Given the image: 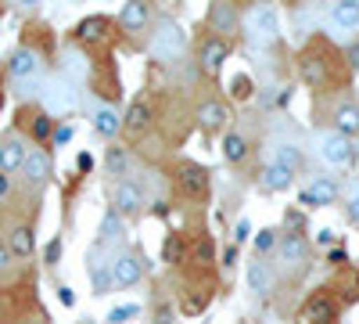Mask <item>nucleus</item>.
Here are the masks:
<instances>
[{
  "label": "nucleus",
  "instance_id": "nucleus-1",
  "mask_svg": "<svg viewBox=\"0 0 359 324\" xmlns=\"http://www.w3.org/2000/svg\"><path fill=\"white\" fill-rule=\"evenodd\" d=\"M298 76L306 79V86L313 91H334V86L348 83V65L345 54L327 40V37H313L302 51H298Z\"/></svg>",
  "mask_w": 359,
  "mask_h": 324
},
{
  "label": "nucleus",
  "instance_id": "nucleus-2",
  "mask_svg": "<svg viewBox=\"0 0 359 324\" xmlns=\"http://www.w3.org/2000/svg\"><path fill=\"white\" fill-rule=\"evenodd\" d=\"M341 317V299L331 288H316L302 299V306L294 310V324H338Z\"/></svg>",
  "mask_w": 359,
  "mask_h": 324
},
{
  "label": "nucleus",
  "instance_id": "nucleus-3",
  "mask_svg": "<svg viewBox=\"0 0 359 324\" xmlns=\"http://www.w3.org/2000/svg\"><path fill=\"white\" fill-rule=\"evenodd\" d=\"M184 51H187V33L172 18H162L155 25V37H151V54L158 62H180Z\"/></svg>",
  "mask_w": 359,
  "mask_h": 324
},
{
  "label": "nucleus",
  "instance_id": "nucleus-4",
  "mask_svg": "<svg viewBox=\"0 0 359 324\" xmlns=\"http://www.w3.org/2000/svg\"><path fill=\"white\" fill-rule=\"evenodd\" d=\"M316 148H320V159H323L327 166H334V169L352 166V159H355L352 141L341 137V134H334V130H323V134L316 137Z\"/></svg>",
  "mask_w": 359,
  "mask_h": 324
},
{
  "label": "nucleus",
  "instance_id": "nucleus-5",
  "mask_svg": "<svg viewBox=\"0 0 359 324\" xmlns=\"http://www.w3.org/2000/svg\"><path fill=\"white\" fill-rule=\"evenodd\" d=\"M172 181H176V191L184 198H191V202H201L208 195V173L198 162H180L176 173H172Z\"/></svg>",
  "mask_w": 359,
  "mask_h": 324
},
{
  "label": "nucleus",
  "instance_id": "nucleus-6",
  "mask_svg": "<svg viewBox=\"0 0 359 324\" xmlns=\"http://www.w3.org/2000/svg\"><path fill=\"white\" fill-rule=\"evenodd\" d=\"M277 263L287 271V274H298L309 267V242L302 234H284L277 242Z\"/></svg>",
  "mask_w": 359,
  "mask_h": 324
},
{
  "label": "nucleus",
  "instance_id": "nucleus-7",
  "mask_svg": "<svg viewBox=\"0 0 359 324\" xmlns=\"http://www.w3.org/2000/svg\"><path fill=\"white\" fill-rule=\"evenodd\" d=\"M248 33L252 40L266 44V40H277L280 37V11L273 4H255L248 11Z\"/></svg>",
  "mask_w": 359,
  "mask_h": 324
},
{
  "label": "nucleus",
  "instance_id": "nucleus-8",
  "mask_svg": "<svg viewBox=\"0 0 359 324\" xmlns=\"http://www.w3.org/2000/svg\"><path fill=\"white\" fill-rule=\"evenodd\" d=\"M226 58H230V40H223V37H205V40H201L198 65H201L205 76H219V69H223Z\"/></svg>",
  "mask_w": 359,
  "mask_h": 324
},
{
  "label": "nucleus",
  "instance_id": "nucleus-9",
  "mask_svg": "<svg viewBox=\"0 0 359 324\" xmlns=\"http://www.w3.org/2000/svg\"><path fill=\"white\" fill-rule=\"evenodd\" d=\"M43 108L47 115H65L76 108V91H72V83L69 79H50L43 86Z\"/></svg>",
  "mask_w": 359,
  "mask_h": 324
},
{
  "label": "nucleus",
  "instance_id": "nucleus-10",
  "mask_svg": "<svg viewBox=\"0 0 359 324\" xmlns=\"http://www.w3.org/2000/svg\"><path fill=\"white\" fill-rule=\"evenodd\" d=\"M230 119H233V112H230V105L219 101V98H208V101L198 105V123H201L205 134H219V130H226Z\"/></svg>",
  "mask_w": 359,
  "mask_h": 324
},
{
  "label": "nucleus",
  "instance_id": "nucleus-11",
  "mask_svg": "<svg viewBox=\"0 0 359 324\" xmlns=\"http://www.w3.org/2000/svg\"><path fill=\"white\" fill-rule=\"evenodd\" d=\"M208 25H212V33L230 40L237 29H241V11H237L233 4H226V0H219V4L208 8Z\"/></svg>",
  "mask_w": 359,
  "mask_h": 324
},
{
  "label": "nucleus",
  "instance_id": "nucleus-12",
  "mask_svg": "<svg viewBox=\"0 0 359 324\" xmlns=\"http://www.w3.org/2000/svg\"><path fill=\"white\" fill-rule=\"evenodd\" d=\"M140 278H144L140 256H137V252H118L115 263H111V281H115L118 288H133Z\"/></svg>",
  "mask_w": 359,
  "mask_h": 324
},
{
  "label": "nucleus",
  "instance_id": "nucleus-13",
  "mask_svg": "<svg viewBox=\"0 0 359 324\" xmlns=\"http://www.w3.org/2000/svg\"><path fill=\"white\" fill-rule=\"evenodd\" d=\"M245 281H248V292H252V296L266 299L269 292H273V285H277V274L269 271V263H262V259H252L248 267H245Z\"/></svg>",
  "mask_w": 359,
  "mask_h": 324
},
{
  "label": "nucleus",
  "instance_id": "nucleus-14",
  "mask_svg": "<svg viewBox=\"0 0 359 324\" xmlns=\"http://www.w3.org/2000/svg\"><path fill=\"white\" fill-rule=\"evenodd\" d=\"M151 123H155V112H151V101H147V98H137L126 108V115H123V130H130L133 137L147 134V130H151Z\"/></svg>",
  "mask_w": 359,
  "mask_h": 324
},
{
  "label": "nucleus",
  "instance_id": "nucleus-15",
  "mask_svg": "<svg viewBox=\"0 0 359 324\" xmlns=\"http://www.w3.org/2000/svg\"><path fill=\"white\" fill-rule=\"evenodd\" d=\"M108 29H111V18H104V15H90V18H83V22L76 25V40H79L83 47L104 44V40H108Z\"/></svg>",
  "mask_w": 359,
  "mask_h": 324
},
{
  "label": "nucleus",
  "instance_id": "nucleus-16",
  "mask_svg": "<svg viewBox=\"0 0 359 324\" xmlns=\"http://www.w3.org/2000/svg\"><path fill=\"white\" fill-rule=\"evenodd\" d=\"M331 130L334 134H341V137H352V134H359V105L355 101H338L334 108H331Z\"/></svg>",
  "mask_w": 359,
  "mask_h": 324
},
{
  "label": "nucleus",
  "instance_id": "nucleus-17",
  "mask_svg": "<svg viewBox=\"0 0 359 324\" xmlns=\"http://www.w3.org/2000/svg\"><path fill=\"white\" fill-rule=\"evenodd\" d=\"M140 205H144V195H140V188L133 181H123L115 188V213L118 216H137Z\"/></svg>",
  "mask_w": 359,
  "mask_h": 324
},
{
  "label": "nucleus",
  "instance_id": "nucleus-18",
  "mask_svg": "<svg viewBox=\"0 0 359 324\" xmlns=\"http://www.w3.org/2000/svg\"><path fill=\"white\" fill-rule=\"evenodd\" d=\"M334 195H338V184L331 176H316V181L302 191V205H331Z\"/></svg>",
  "mask_w": 359,
  "mask_h": 324
},
{
  "label": "nucleus",
  "instance_id": "nucleus-19",
  "mask_svg": "<svg viewBox=\"0 0 359 324\" xmlns=\"http://www.w3.org/2000/svg\"><path fill=\"white\" fill-rule=\"evenodd\" d=\"M8 69H11V76H15V79H29V76H36V69H40V54H36V51H29V47H18V51L11 54Z\"/></svg>",
  "mask_w": 359,
  "mask_h": 324
},
{
  "label": "nucleus",
  "instance_id": "nucleus-20",
  "mask_svg": "<svg viewBox=\"0 0 359 324\" xmlns=\"http://www.w3.org/2000/svg\"><path fill=\"white\" fill-rule=\"evenodd\" d=\"M25 144H22V137H8L4 144H0V173H15V169H22V162H25Z\"/></svg>",
  "mask_w": 359,
  "mask_h": 324
},
{
  "label": "nucleus",
  "instance_id": "nucleus-21",
  "mask_svg": "<svg viewBox=\"0 0 359 324\" xmlns=\"http://www.w3.org/2000/svg\"><path fill=\"white\" fill-rule=\"evenodd\" d=\"M327 18L338 29H359V4L355 0H338V4L327 8Z\"/></svg>",
  "mask_w": 359,
  "mask_h": 324
},
{
  "label": "nucleus",
  "instance_id": "nucleus-22",
  "mask_svg": "<svg viewBox=\"0 0 359 324\" xmlns=\"http://www.w3.org/2000/svg\"><path fill=\"white\" fill-rule=\"evenodd\" d=\"M291 184H294V169L277 166V162H269V166L262 169V188H266V191H287Z\"/></svg>",
  "mask_w": 359,
  "mask_h": 324
},
{
  "label": "nucleus",
  "instance_id": "nucleus-23",
  "mask_svg": "<svg viewBox=\"0 0 359 324\" xmlns=\"http://www.w3.org/2000/svg\"><path fill=\"white\" fill-rule=\"evenodd\" d=\"M22 173H25V181H29V184H43V181H47V173H50V159H47V152H29L25 162H22Z\"/></svg>",
  "mask_w": 359,
  "mask_h": 324
},
{
  "label": "nucleus",
  "instance_id": "nucleus-24",
  "mask_svg": "<svg viewBox=\"0 0 359 324\" xmlns=\"http://www.w3.org/2000/svg\"><path fill=\"white\" fill-rule=\"evenodd\" d=\"M118 25H123V33H137V29L147 25V4H123V11H118Z\"/></svg>",
  "mask_w": 359,
  "mask_h": 324
},
{
  "label": "nucleus",
  "instance_id": "nucleus-25",
  "mask_svg": "<svg viewBox=\"0 0 359 324\" xmlns=\"http://www.w3.org/2000/svg\"><path fill=\"white\" fill-rule=\"evenodd\" d=\"M184 259H187V242H184V234H180V231L165 234V242H162V263L176 267V263H184Z\"/></svg>",
  "mask_w": 359,
  "mask_h": 324
},
{
  "label": "nucleus",
  "instance_id": "nucleus-26",
  "mask_svg": "<svg viewBox=\"0 0 359 324\" xmlns=\"http://www.w3.org/2000/svg\"><path fill=\"white\" fill-rule=\"evenodd\" d=\"M94 130H97V134H104V137H115L118 130H123V119L115 115V108L97 105V108H94Z\"/></svg>",
  "mask_w": 359,
  "mask_h": 324
},
{
  "label": "nucleus",
  "instance_id": "nucleus-27",
  "mask_svg": "<svg viewBox=\"0 0 359 324\" xmlns=\"http://www.w3.org/2000/svg\"><path fill=\"white\" fill-rule=\"evenodd\" d=\"M104 169H108L111 176H126V173H130V155H126V148L111 144V148L104 152Z\"/></svg>",
  "mask_w": 359,
  "mask_h": 324
},
{
  "label": "nucleus",
  "instance_id": "nucleus-28",
  "mask_svg": "<svg viewBox=\"0 0 359 324\" xmlns=\"http://www.w3.org/2000/svg\"><path fill=\"white\" fill-rule=\"evenodd\" d=\"M187 259H191V263H198L201 271H208V267H212V259H216V252H212V242H208L205 234H201V238L194 242V249L187 245Z\"/></svg>",
  "mask_w": 359,
  "mask_h": 324
},
{
  "label": "nucleus",
  "instance_id": "nucleus-29",
  "mask_svg": "<svg viewBox=\"0 0 359 324\" xmlns=\"http://www.w3.org/2000/svg\"><path fill=\"white\" fill-rule=\"evenodd\" d=\"M245 155H248V141L241 134H226L223 137V159L226 162H241Z\"/></svg>",
  "mask_w": 359,
  "mask_h": 324
},
{
  "label": "nucleus",
  "instance_id": "nucleus-30",
  "mask_svg": "<svg viewBox=\"0 0 359 324\" xmlns=\"http://www.w3.org/2000/svg\"><path fill=\"white\" fill-rule=\"evenodd\" d=\"M33 245H36V242H33V227L22 223V227L11 231V252H15V256H33Z\"/></svg>",
  "mask_w": 359,
  "mask_h": 324
},
{
  "label": "nucleus",
  "instance_id": "nucleus-31",
  "mask_svg": "<svg viewBox=\"0 0 359 324\" xmlns=\"http://www.w3.org/2000/svg\"><path fill=\"white\" fill-rule=\"evenodd\" d=\"M118 238H123V220H118L115 209H108L101 220V242H118Z\"/></svg>",
  "mask_w": 359,
  "mask_h": 324
},
{
  "label": "nucleus",
  "instance_id": "nucleus-32",
  "mask_svg": "<svg viewBox=\"0 0 359 324\" xmlns=\"http://www.w3.org/2000/svg\"><path fill=\"white\" fill-rule=\"evenodd\" d=\"M208 296H212V292H201V288H194V296L187 292V296L180 299V310H184L187 317H194V313H201V310L208 306Z\"/></svg>",
  "mask_w": 359,
  "mask_h": 324
},
{
  "label": "nucleus",
  "instance_id": "nucleus-33",
  "mask_svg": "<svg viewBox=\"0 0 359 324\" xmlns=\"http://www.w3.org/2000/svg\"><path fill=\"white\" fill-rule=\"evenodd\" d=\"M230 98L233 101H248V98H255V79L252 76H233V83H230Z\"/></svg>",
  "mask_w": 359,
  "mask_h": 324
},
{
  "label": "nucleus",
  "instance_id": "nucleus-34",
  "mask_svg": "<svg viewBox=\"0 0 359 324\" xmlns=\"http://www.w3.org/2000/svg\"><path fill=\"white\" fill-rule=\"evenodd\" d=\"M273 162L277 166H287V169H298V162H302V159H298V152L291 148V144H277V148H273Z\"/></svg>",
  "mask_w": 359,
  "mask_h": 324
},
{
  "label": "nucleus",
  "instance_id": "nucleus-35",
  "mask_svg": "<svg viewBox=\"0 0 359 324\" xmlns=\"http://www.w3.org/2000/svg\"><path fill=\"white\" fill-rule=\"evenodd\" d=\"M33 137H36V141H47V137H54V119H50L47 112H40L36 119H33Z\"/></svg>",
  "mask_w": 359,
  "mask_h": 324
},
{
  "label": "nucleus",
  "instance_id": "nucleus-36",
  "mask_svg": "<svg viewBox=\"0 0 359 324\" xmlns=\"http://www.w3.org/2000/svg\"><path fill=\"white\" fill-rule=\"evenodd\" d=\"M130 317H137V306H133V303H130V306H115V310L108 313V320H111V324H126Z\"/></svg>",
  "mask_w": 359,
  "mask_h": 324
},
{
  "label": "nucleus",
  "instance_id": "nucleus-37",
  "mask_svg": "<svg viewBox=\"0 0 359 324\" xmlns=\"http://www.w3.org/2000/svg\"><path fill=\"white\" fill-rule=\"evenodd\" d=\"M341 54H345V65H348V72H359V40H355V44H348Z\"/></svg>",
  "mask_w": 359,
  "mask_h": 324
},
{
  "label": "nucleus",
  "instance_id": "nucleus-38",
  "mask_svg": "<svg viewBox=\"0 0 359 324\" xmlns=\"http://www.w3.org/2000/svg\"><path fill=\"white\" fill-rule=\"evenodd\" d=\"M345 209H348V220H352V223L359 227V188H355V191L348 195V202H345Z\"/></svg>",
  "mask_w": 359,
  "mask_h": 324
},
{
  "label": "nucleus",
  "instance_id": "nucleus-39",
  "mask_svg": "<svg viewBox=\"0 0 359 324\" xmlns=\"http://www.w3.org/2000/svg\"><path fill=\"white\" fill-rule=\"evenodd\" d=\"M248 238H252V223H248V220H241V223L233 227V242H237V245H245Z\"/></svg>",
  "mask_w": 359,
  "mask_h": 324
},
{
  "label": "nucleus",
  "instance_id": "nucleus-40",
  "mask_svg": "<svg viewBox=\"0 0 359 324\" xmlns=\"http://www.w3.org/2000/svg\"><path fill=\"white\" fill-rule=\"evenodd\" d=\"M273 234H277V231H262V234H259V238H255V245H259V252H269V249H273Z\"/></svg>",
  "mask_w": 359,
  "mask_h": 324
},
{
  "label": "nucleus",
  "instance_id": "nucleus-41",
  "mask_svg": "<svg viewBox=\"0 0 359 324\" xmlns=\"http://www.w3.org/2000/svg\"><path fill=\"white\" fill-rule=\"evenodd\" d=\"M57 256H62V238H54L47 245V263H57Z\"/></svg>",
  "mask_w": 359,
  "mask_h": 324
},
{
  "label": "nucleus",
  "instance_id": "nucleus-42",
  "mask_svg": "<svg viewBox=\"0 0 359 324\" xmlns=\"http://www.w3.org/2000/svg\"><path fill=\"white\" fill-rule=\"evenodd\" d=\"M155 324H172V306H158L155 310Z\"/></svg>",
  "mask_w": 359,
  "mask_h": 324
},
{
  "label": "nucleus",
  "instance_id": "nucleus-43",
  "mask_svg": "<svg viewBox=\"0 0 359 324\" xmlns=\"http://www.w3.org/2000/svg\"><path fill=\"white\" fill-rule=\"evenodd\" d=\"M316 242H320V245H331V242H334V231H331V227H323V231L316 234Z\"/></svg>",
  "mask_w": 359,
  "mask_h": 324
},
{
  "label": "nucleus",
  "instance_id": "nucleus-44",
  "mask_svg": "<svg viewBox=\"0 0 359 324\" xmlns=\"http://www.w3.org/2000/svg\"><path fill=\"white\" fill-rule=\"evenodd\" d=\"M57 299H62L65 306H72V303H76V296H72V288H57Z\"/></svg>",
  "mask_w": 359,
  "mask_h": 324
},
{
  "label": "nucleus",
  "instance_id": "nucleus-45",
  "mask_svg": "<svg viewBox=\"0 0 359 324\" xmlns=\"http://www.w3.org/2000/svg\"><path fill=\"white\" fill-rule=\"evenodd\" d=\"M8 259H11V252H8L4 245H0V271H8Z\"/></svg>",
  "mask_w": 359,
  "mask_h": 324
},
{
  "label": "nucleus",
  "instance_id": "nucleus-46",
  "mask_svg": "<svg viewBox=\"0 0 359 324\" xmlns=\"http://www.w3.org/2000/svg\"><path fill=\"white\" fill-rule=\"evenodd\" d=\"M54 141H57V144H65V141H69V127H65V130H54Z\"/></svg>",
  "mask_w": 359,
  "mask_h": 324
},
{
  "label": "nucleus",
  "instance_id": "nucleus-47",
  "mask_svg": "<svg viewBox=\"0 0 359 324\" xmlns=\"http://www.w3.org/2000/svg\"><path fill=\"white\" fill-rule=\"evenodd\" d=\"M90 166H94V159H90V155H79V169H83V173H86V169H90Z\"/></svg>",
  "mask_w": 359,
  "mask_h": 324
},
{
  "label": "nucleus",
  "instance_id": "nucleus-48",
  "mask_svg": "<svg viewBox=\"0 0 359 324\" xmlns=\"http://www.w3.org/2000/svg\"><path fill=\"white\" fill-rule=\"evenodd\" d=\"M0 195H8V173H0Z\"/></svg>",
  "mask_w": 359,
  "mask_h": 324
}]
</instances>
